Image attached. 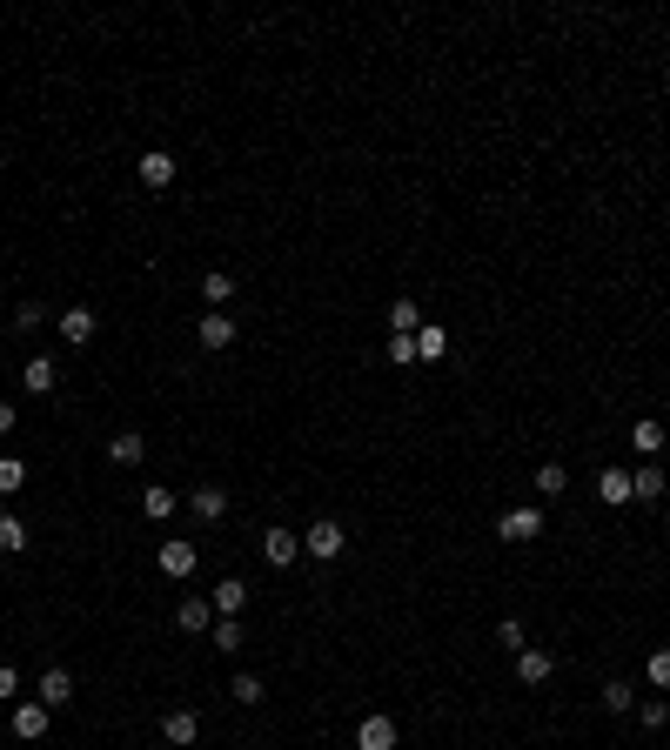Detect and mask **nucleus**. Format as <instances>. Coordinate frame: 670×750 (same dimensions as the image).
Returning <instances> with one entry per match:
<instances>
[{
	"instance_id": "a211bd4d",
	"label": "nucleus",
	"mask_w": 670,
	"mask_h": 750,
	"mask_svg": "<svg viewBox=\"0 0 670 750\" xmlns=\"http://www.w3.org/2000/svg\"><path fill=\"white\" fill-rule=\"evenodd\" d=\"M597 496H603V509H624V503H630V469H603V476H597Z\"/></svg>"
},
{
	"instance_id": "2f4dec72",
	"label": "nucleus",
	"mask_w": 670,
	"mask_h": 750,
	"mask_svg": "<svg viewBox=\"0 0 670 750\" xmlns=\"http://www.w3.org/2000/svg\"><path fill=\"white\" fill-rule=\"evenodd\" d=\"M603 710H617V717L637 710V690H630V684H603Z\"/></svg>"
},
{
	"instance_id": "39448f33",
	"label": "nucleus",
	"mask_w": 670,
	"mask_h": 750,
	"mask_svg": "<svg viewBox=\"0 0 670 750\" xmlns=\"http://www.w3.org/2000/svg\"><path fill=\"white\" fill-rule=\"evenodd\" d=\"M356 750H396V717H362L356 724Z\"/></svg>"
},
{
	"instance_id": "f257e3e1",
	"label": "nucleus",
	"mask_w": 670,
	"mask_h": 750,
	"mask_svg": "<svg viewBox=\"0 0 670 750\" xmlns=\"http://www.w3.org/2000/svg\"><path fill=\"white\" fill-rule=\"evenodd\" d=\"M342 543H349V536H342V523H335V516H322V523H309V530H302V556H315V563H335V556H342Z\"/></svg>"
},
{
	"instance_id": "423d86ee",
	"label": "nucleus",
	"mask_w": 670,
	"mask_h": 750,
	"mask_svg": "<svg viewBox=\"0 0 670 750\" xmlns=\"http://www.w3.org/2000/svg\"><path fill=\"white\" fill-rule=\"evenodd\" d=\"M188 509H195V523H222V516H228V489L222 483H201L195 496H188Z\"/></svg>"
},
{
	"instance_id": "1a4fd4ad",
	"label": "nucleus",
	"mask_w": 670,
	"mask_h": 750,
	"mask_svg": "<svg viewBox=\"0 0 670 750\" xmlns=\"http://www.w3.org/2000/svg\"><path fill=\"white\" fill-rule=\"evenodd\" d=\"M208 603H215V617H242V603H248V583H242V576H222V583L208 590Z\"/></svg>"
},
{
	"instance_id": "f03ea898",
	"label": "nucleus",
	"mask_w": 670,
	"mask_h": 750,
	"mask_svg": "<svg viewBox=\"0 0 670 750\" xmlns=\"http://www.w3.org/2000/svg\"><path fill=\"white\" fill-rule=\"evenodd\" d=\"M155 563H161V576L188 583V576H195V543H188V536H168V543L155 550Z\"/></svg>"
},
{
	"instance_id": "aec40b11",
	"label": "nucleus",
	"mask_w": 670,
	"mask_h": 750,
	"mask_svg": "<svg viewBox=\"0 0 670 750\" xmlns=\"http://www.w3.org/2000/svg\"><path fill=\"white\" fill-rule=\"evenodd\" d=\"M416 329H423V309H416L409 295H396V302H389V335H416Z\"/></svg>"
},
{
	"instance_id": "2eb2a0df",
	"label": "nucleus",
	"mask_w": 670,
	"mask_h": 750,
	"mask_svg": "<svg viewBox=\"0 0 670 750\" xmlns=\"http://www.w3.org/2000/svg\"><path fill=\"white\" fill-rule=\"evenodd\" d=\"M67 697H74V677H67L61 663H54V670H41V704H47V710H67Z\"/></svg>"
},
{
	"instance_id": "0eeeda50",
	"label": "nucleus",
	"mask_w": 670,
	"mask_h": 750,
	"mask_svg": "<svg viewBox=\"0 0 670 750\" xmlns=\"http://www.w3.org/2000/svg\"><path fill=\"white\" fill-rule=\"evenodd\" d=\"M262 556L275 563V570H289L295 556H302V536L295 530H262Z\"/></svg>"
},
{
	"instance_id": "20e7f679",
	"label": "nucleus",
	"mask_w": 670,
	"mask_h": 750,
	"mask_svg": "<svg viewBox=\"0 0 670 750\" xmlns=\"http://www.w3.org/2000/svg\"><path fill=\"white\" fill-rule=\"evenodd\" d=\"M496 536H503V543H536V536H543V509H510V516L496 523Z\"/></svg>"
},
{
	"instance_id": "7c9ffc66",
	"label": "nucleus",
	"mask_w": 670,
	"mask_h": 750,
	"mask_svg": "<svg viewBox=\"0 0 670 750\" xmlns=\"http://www.w3.org/2000/svg\"><path fill=\"white\" fill-rule=\"evenodd\" d=\"M21 483H27V463L7 456V463H0V496H21Z\"/></svg>"
},
{
	"instance_id": "9d476101",
	"label": "nucleus",
	"mask_w": 670,
	"mask_h": 750,
	"mask_svg": "<svg viewBox=\"0 0 670 750\" xmlns=\"http://www.w3.org/2000/svg\"><path fill=\"white\" fill-rule=\"evenodd\" d=\"M54 329H61L67 342H74V349H81V342H94V329H101V315H94V309H81V302H74V309H67L61 322H54Z\"/></svg>"
},
{
	"instance_id": "72a5a7b5",
	"label": "nucleus",
	"mask_w": 670,
	"mask_h": 750,
	"mask_svg": "<svg viewBox=\"0 0 670 750\" xmlns=\"http://www.w3.org/2000/svg\"><path fill=\"white\" fill-rule=\"evenodd\" d=\"M41 322H47V315L34 309V302H21V309H14V335H34V329H41Z\"/></svg>"
},
{
	"instance_id": "b1692460",
	"label": "nucleus",
	"mask_w": 670,
	"mask_h": 750,
	"mask_svg": "<svg viewBox=\"0 0 670 750\" xmlns=\"http://www.w3.org/2000/svg\"><path fill=\"white\" fill-rule=\"evenodd\" d=\"M630 442H637V456H644V463H657V449H664V429H657V422H630Z\"/></svg>"
},
{
	"instance_id": "bb28decb",
	"label": "nucleus",
	"mask_w": 670,
	"mask_h": 750,
	"mask_svg": "<svg viewBox=\"0 0 670 750\" xmlns=\"http://www.w3.org/2000/svg\"><path fill=\"white\" fill-rule=\"evenodd\" d=\"M0 550H7V556L27 550V523H21V516H7V509H0Z\"/></svg>"
},
{
	"instance_id": "6ab92c4d",
	"label": "nucleus",
	"mask_w": 670,
	"mask_h": 750,
	"mask_svg": "<svg viewBox=\"0 0 670 750\" xmlns=\"http://www.w3.org/2000/svg\"><path fill=\"white\" fill-rule=\"evenodd\" d=\"M201 295H208V309H228V302H235V275H228V268H208V275H201Z\"/></svg>"
},
{
	"instance_id": "9b49d317",
	"label": "nucleus",
	"mask_w": 670,
	"mask_h": 750,
	"mask_svg": "<svg viewBox=\"0 0 670 750\" xmlns=\"http://www.w3.org/2000/svg\"><path fill=\"white\" fill-rule=\"evenodd\" d=\"M195 335H201V349H228V342H235V322H228V309H208L195 322Z\"/></svg>"
},
{
	"instance_id": "f8f14e48",
	"label": "nucleus",
	"mask_w": 670,
	"mask_h": 750,
	"mask_svg": "<svg viewBox=\"0 0 670 750\" xmlns=\"http://www.w3.org/2000/svg\"><path fill=\"white\" fill-rule=\"evenodd\" d=\"M141 456H148V436H141V429H121V436L108 442V463L114 469H134Z\"/></svg>"
},
{
	"instance_id": "4be33fe9",
	"label": "nucleus",
	"mask_w": 670,
	"mask_h": 750,
	"mask_svg": "<svg viewBox=\"0 0 670 750\" xmlns=\"http://www.w3.org/2000/svg\"><path fill=\"white\" fill-rule=\"evenodd\" d=\"M630 496H644V503H657V496H664V469H657V463L630 469Z\"/></svg>"
},
{
	"instance_id": "f3484780",
	"label": "nucleus",
	"mask_w": 670,
	"mask_h": 750,
	"mask_svg": "<svg viewBox=\"0 0 670 750\" xmlns=\"http://www.w3.org/2000/svg\"><path fill=\"white\" fill-rule=\"evenodd\" d=\"M141 181H148V188H168V181H175V155H168V148H148V155H141Z\"/></svg>"
},
{
	"instance_id": "e433bc0d",
	"label": "nucleus",
	"mask_w": 670,
	"mask_h": 750,
	"mask_svg": "<svg viewBox=\"0 0 670 750\" xmlns=\"http://www.w3.org/2000/svg\"><path fill=\"white\" fill-rule=\"evenodd\" d=\"M0 436H14V402H0Z\"/></svg>"
},
{
	"instance_id": "f704fd0d",
	"label": "nucleus",
	"mask_w": 670,
	"mask_h": 750,
	"mask_svg": "<svg viewBox=\"0 0 670 750\" xmlns=\"http://www.w3.org/2000/svg\"><path fill=\"white\" fill-rule=\"evenodd\" d=\"M496 643H503V650H523V623L503 617V623H496Z\"/></svg>"
},
{
	"instance_id": "cd10ccee",
	"label": "nucleus",
	"mask_w": 670,
	"mask_h": 750,
	"mask_svg": "<svg viewBox=\"0 0 670 750\" xmlns=\"http://www.w3.org/2000/svg\"><path fill=\"white\" fill-rule=\"evenodd\" d=\"M141 509H148V516H155V523H168V516H175V489H148V496H141Z\"/></svg>"
},
{
	"instance_id": "473e14b6",
	"label": "nucleus",
	"mask_w": 670,
	"mask_h": 750,
	"mask_svg": "<svg viewBox=\"0 0 670 750\" xmlns=\"http://www.w3.org/2000/svg\"><path fill=\"white\" fill-rule=\"evenodd\" d=\"M228 697H235V704H262V677H235V684H228Z\"/></svg>"
},
{
	"instance_id": "c85d7f7f",
	"label": "nucleus",
	"mask_w": 670,
	"mask_h": 750,
	"mask_svg": "<svg viewBox=\"0 0 670 750\" xmlns=\"http://www.w3.org/2000/svg\"><path fill=\"white\" fill-rule=\"evenodd\" d=\"M637 724H644V730H664V724H670V704H664V697H644V704H637Z\"/></svg>"
},
{
	"instance_id": "5701e85b",
	"label": "nucleus",
	"mask_w": 670,
	"mask_h": 750,
	"mask_svg": "<svg viewBox=\"0 0 670 750\" xmlns=\"http://www.w3.org/2000/svg\"><path fill=\"white\" fill-rule=\"evenodd\" d=\"M208 643H215V650H222V657H235V650H242V623H235V617H215V630H208Z\"/></svg>"
},
{
	"instance_id": "4468645a",
	"label": "nucleus",
	"mask_w": 670,
	"mask_h": 750,
	"mask_svg": "<svg viewBox=\"0 0 670 750\" xmlns=\"http://www.w3.org/2000/svg\"><path fill=\"white\" fill-rule=\"evenodd\" d=\"M550 670H557V657H550V650H516V677H523V684H550Z\"/></svg>"
},
{
	"instance_id": "393cba45",
	"label": "nucleus",
	"mask_w": 670,
	"mask_h": 750,
	"mask_svg": "<svg viewBox=\"0 0 670 750\" xmlns=\"http://www.w3.org/2000/svg\"><path fill=\"white\" fill-rule=\"evenodd\" d=\"M530 483H536V496H550V503H557L563 489H570V476H563V463H543V469L530 476Z\"/></svg>"
},
{
	"instance_id": "a878e982",
	"label": "nucleus",
	"mask_w": 670,
	"mask_h": 750,
	"mask_svg": "<svg viewBox=\"0 0 670 750\" xmlns=\"http://www.w3.org/2000/svg\"><path fill=\"white\" fill-rule=\"evenodd\" d=\"M644 677H650V690H670V643H657L644 657Z\"/></svg>"
},
{
	"instance_id": "c9c22d12",
	"label": "nucleus",
	"mask_w": 670,
	"mask_h": 750,
	"mask_svg": "<svg viewBox=\"0 0 670 750\" xmlns=\"http://www.w3.org/2000/svg\"><path fill=\"white\" fill-rule=\"evenodd\" d=\"M0 697H21V670L14 663H0Z\"/></svg>"
},
{
	"instance_id": "412c9836",
	"label": "nucleus",
	"mask_w": 670,
	"mask_h": 750,
	"mask_svg": "<svg viewBox=\"0 0 670 750\" xmlns=\"http://www.w3.org/2000/svg\"><path fill=\"white\" fill-rule=\"evenodd\" d=\"M416 355H423V362H443V355H449L443 322H423V329H416Z\"/></svg>"
},
{
	"instance_id": "c756f323",
	"label": "nucleus",
	"mask_w": 670,
	"mask_h": 750,
	"mask_svg": "<svg viewBox=\"0 0 670 750\" xmlns=\"http://www.w3.org/2000/svg\"><path fill=\"white\" fill-rule=\"evenodd\" d=\"M389 362H396V369H416V362H423V355H416V335H389Z\"/></svg>"
},
{
	"instance_id": "ddd939ff",
	"label": "nucleus",
	"mask_w": 670,
	"mask_h": 750,
	"mask_svg": "<svg viewBox=\"0 0 670 750\" xmlns=\"http://www.w3.org/2000/svg\"><path fill=\"white\" fill-rule=\"evenodd\" d=\"M47 717H54V710H47L41 697H34V704H14V737H27V744L47 737Z\"/></svg>"
},
{
	"instance_id": "6e6552de",
	"label": "nucleus",
	"mask_w": 670,
	"mask_h": 750,
	"mask_svg": "<svg viewBox=\"0 0 670 750\" xmlns=\"http://www.w3.org/2000/svg\"><path fill=\"white\" fill-rule=\"evenodd\" d=\"M54 382H61V369H54V355H34L21 369V389L27 396H54Z\"/></svg>"
},
{
	"instance_id": "7ed1b4c3",
	"label": "nucleus",
	"mask_w": 670,
	"mask_h": 750,
	"mask_svg": "<svg viewBox=\"0 0 670 750\" xmlns=\"http://www.w3.org/2000/svg\"><path fill=\"white\" fill-rule=\"evenodd\" d=\"M175 630L208 637V630H215V603H208V596H181V603H175Z\"/></svg>"
},
{
	"instance_id": "dca6fc26",
	"label": "nucleus",
	"mask_w": 670,
	"mask_h": 750,
	"mask_svg": "<svg viewBox=\"0 0 670 750\" xmlns=\"http://www.w3.org/2000/svg\"><path fill=\"white\" fill-rule=\"evenodd\" d=\"M161 737H168V744H195L201 717H195V710H168V717H161Z\"/></svg>"
}]
</instances>
